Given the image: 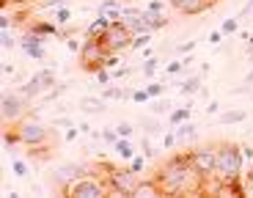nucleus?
Returning a JSON list of instances; mask_svg holds the SVG:
<instances>
[{
  "mask_svg": "<svg viewBox=\"0 0 253 198\" xmlns=\"http://www.w3.org/2000/svg\"><path fill=\"white\" fill-rule=\"evenodd\" d=\"M11 171H14V176H17V179H25V176H28L25 160H14V162H11Z\"/></svg>",
  "mask_w": 253,
  "mask_h": 198,
  "instance_id": "nucleus-30",
  "label": "nucleus"
},
{
  "mask_svg": "<svg viewBox=\"0 0 253 198\" xmlns=\"http://www.w3.org/2000/svg\"><path fill=\"white\" fill-rule=\"evenodd\" d=\"M85 173V165H80V162H66V165H61L55 171V179L63 182V187L69 185V182H75L77 176H83Z\"/></svg>",
  "mask_w": 253,
  "mask_h": 198,
  "instance_id": "nucleus-11",
  "label": "nucleus"
},
{
  "mask_svg": "<svg viewBox=\"0 0 253 198\" xmlns=\"http://www.w3.org/2000/svg\"><path fill=\"white\" fill-rule=\"evenodd\" d=\"M121 11H124V0H102L99 3V14L110 17L113 22H121Z\"/></svg>",
  "mask_w": 253,
  "mask_h": 198,
  "instance_id": "nucleus-13",
  "label": "nucleus"
},
{
  "mask_svg": "<svg viewBox=\"0 0 253 198\" xmlns=\"http://www.w3.org/2000/svg\"><path fill=\"white\" fill-rule=\"evenodd\" d=\"M44 88H47V85L42 83V77H39V75H33L31 80H28V83L22 85V88H19V94H22V96H28V99H33V96H36V94H42Z\"/></svg>",
  "mask_w": 253,
  "mask_h": 198,
  "instance_id": "nucleus-17",
  "label": "nucleus"
},
{
  "mask_svg": "<svg viewBox=\"0 0 253 198\" xmlns=\"http://www.w3.org/2000/svg\"><path fill=\"white\" fill-rule=\"evenodd\" d=\"M146 160H149L146 154H140V157H138V154H135L132 160H129V168H132L135 173H143V171H146Z\"/></svg>",
  "mask_w": 253,
  "mask_h": 198,
  "instance_id": "nucleus-29",
  "label": "nucleus"
},
{
  "mask_svg": "<svg viewBox=\"0 0 253 198\" xmlns=\"http://www.w3.org/2000/svg\"><path fill=\"white\" fill-rule=\"evenodd\" d=\"M14 129H17L19 143H22V146H28V149L44 146L47 138H50V129L39 121V119H33V116H22V119L14 124Z\"/></svg>",
  "mask_w": 253,
  "mask_h": 198,
  "instance_id": "nucleus-5",
  "label": "nucleus"
},
{
  "mask_svg": "<svg viewBox=\"0 0 253 198\" xmlns=\"http://www.w3.org/2000/svg\"><path fill=\"white\" fill-rule=\"evenodd\" d=\"M113 152L119 154V157H121V160H124V162H129V160H132V157H135V146H132V143H129V138H121V141H119V143H116V146H113Z\"/></svg>",
  "mask_w": 253,
  "mask_h": 198,
  "instance_id": "nucleus-19",
  "label": "nucleus"
},
{
  "mask_svg": "<svg viewBox=\"0 0 253 198\" xmlns=\"http://www.w3.org/2000/svg\"><path fill=\"white\" fill-rule=\"evenodd\" d=\"M187 157H190V162H193V165L204 173V179H207V176H212V173L217 171V146L193 149V152H187Z\"/></svg>",
  "mask_w": 253,
  "mask_h": 198,
  "instance_id": "nucleus-8",
  "label": "nucleus"
},
{
  "mask_svg": "<svg viewBox=\"0 0 253 198\" xmlns=\"http://www.w3.org/2000/svg\"><path fill=\"white\" fill-rule=\"evenodd\" d=\"M143 127H146V135H154V132H160V124H157V121H146Z\"/></svg>",
  "mask_w": 253,
  "mask_h": 198,
  "instance_id": "nucleus-46",
  "label": "nucleus"
},
{
  "mask_svg": "<svg viewBox=\"0 0 253 198\" xmlns=\"http://www.w3.org/2000/svg\"><path fill=\"white\" fill-rule=\"evenodd\" d=\"M66 6V0H42L39 3V11H44V8H61Z\"/></svg>",
  "mask_w": 253,
  "mask_h": 198,
  "instance_id": "nucleus-37",
  "label": "nucleus"
},
{
  "mask_svg": "<svg viewBox=\"0 0 253 198\" xmlns=\"http://www.w3.org/2000/svg\"><path fill=\"white\" fill-rule=\"evenodd\" d=\"M52 22H55L58 28H61V25H69V22H72V8H69V6L55 8V17H52Z\"/></svg>",
  "mask_w": 253,
  "mask_h": 198,
  "instance_id": "nucleus-23",
  "label": "nucleus"
},
{
  "mask_svg": "<svg viewBox=\"0 0 253 198\" xmlns=\"http://www.w3.org/2000/svg\"><path fill=\"white\" fill-rule=\"evenodd\" d=\"M242 146L237 143H220L217 146V171L215 176L223 182H242Z\"/></svg>",
  "mask_w": 253,
  "mask_h": 198,
  "instance_id": "nucleus-2",
  "label": "nucleus"
},
{
  "mask_svg": "<svg viewBox=\"0 0 253 198\" xmlns=\"http://www.w3.org/2000/svg\"><path fill=\"white\" fill-rule=\"evenodd\" d=\"M110 25H113V19L105 17V14H99L96 19H91V22H88V28H85V39H102Z\"/></svg>",
  "mask_w": 253,
  "mask_h": 198,
  "instance_id": "nucleus-12",
  "label": "nucleus"
},
{
  "mask_svg": "<svg viewBox=\"0 0 253 198\" xmlns=\"http://www.w3.org/2000/svg\"><path fill=\"white\" fill-rule=\"evenodd\" d=\"M152 33H154V31H140V33H135L129 50H143V47H149V44H152Z\"/></svg>",
  "mask_w": 253,
  "mask_h": 198,
  "instance_id": "nucleus-22",
  "label": "nucleus"
},
{
  "mask_svg": "<svg viewBox=\"0 0 253 198\" xmlns=\"http://www.w3.org/2000/svg\"><path fill=\"white\" fill-rule=\"evenodd\" d=\"M165 108H168V105H165V102H154V108H152V110H154V113L160 116V113H165Z\"/></svg>",
  "mask_w": 253,
  "mask_h": 198,
  "instance_id": "nucleus-50",
  "label": "nucleus"
},
{
  "mask_svg": "<svg viewBox=\"0 0 253 198\" xmlns=\"http://www.w3.org/2000/svg\"><path fill=\"white\" fill-rule=\"evenodd\" d=\"M129 99H132V102H138V105H143V102H149L152 96H149V91H146V88H138V91H132V96H129Z\"/></svg>",
  "mask_w": 253,
  "mask_h": 198,
  "instance_id": "nucleus-33",
  "label": "nucleus"
},
{
  "mask_svg": "<svg viewBox=\"0 0 253 198\" xmlns=\"http://www.w3.org/2000/svg\"><path fill=\"white\" fill-rule=\"evenodd\" d=\"M176 143H179L176 132H168V135H165V138H163V146H165V149H173V146H176Z\"/></svg>",
  "mask_w": 253,
  "mask_h": 198,
  "instance_id": "nucleus-40",
  "label": "nucleus"
},
{
  "mask_svg": "<svg viewBox=\"0 0 253 198\" xmlns=\"http://www.w3.org/2000/svg\"><path fill=\"white\" fill-rule=\"evenodd\" d=\"M201 80H204V75L198 72V75H193V77H187L182 85H179V91H182L184 96H190V94H198L201 91Z\"/></svg>",
  "mask_w": 253,
  "mask_h": 198,
  "instance_id": "nucleus-18",
  "label": "nucleus"
},
{
  "mask_svg": "<svg viewBox=\"0 0 253 198\" xmlns=\"http://www.w3.org/2000/svg\"><path fill=\"white\" fill-rule=\"evenodd\" d=\"M184 69V61H171V64L165 66V75H179Z\"/></svg>",
  "mask_w": 253,
  "mask_h": 198,
  "instance_id": "nucleus-39",
  "label": "nucleus"
},
{
  "mask_svg": "<svg viewBox=\"0 0 253 198\" xmlns=\"http://www.w3.org/2000/svg\"><path fill=\"white\" fill-rule=\"evenodd\" d=\"M102 96H105V99H121V96H132V91H121V88H116V85H108Z\"/></svg>",
  "mask_w": 253,
  "mask_h": 198,
  "instance_id": "nucleus-27",
  "label": "nucleus"
},
{
  "mask_svg": "<svg viewBox=\"0 0 253 198\" xmlns=\"http://www.w3.org/2000/svg\"><path fill=\"white\" fill-rule=\"evenodd\" d=\"M25 105H28V96L22 94H3V121L8 124H17L22 116H25Z\"/></svg>",
  "mask_w": 253,
  "mask_h": 198,
  "instance_id": "nucleus-9",
  "label": "nucleus"
},
{
  "mask_svg": "<svg viewBox=\"0 0 253 198\" xmlns=\"http://www.w3.org/2000/svg\"><path fill=\"white\" fill-rule=\"evenodd\" d=\"M193 50H196V41H184V44L176 47V52H182V55L184 52H193Z\"/></svg>",
  "mask_w": 253,
  "mask_h": 198,
  "instance_id": "nucleus-45",
  "label": "nucleus"
},
{
  "mask_svg": "<svg viewBox=\"0 0 253 198\" xmlns=\"http://www.w3.org/2000/svg\"><path fill=\"white\" fill-rule=\"evenodd\" d=\"M215 0H171V6L176 8L179 14H201L212 6Z\"/></svg>",
  "mask_w": 253,
  "mask_h": 198,
  "instance_id": "nucleus-10",
  "label": "nucleus"
},
{
  "mask_svg": "<svg viewBox=\"0 0 253 198\" xmlns=\"http://www.w3.org/2000/svg\"><path fill=\"white\" fill-rule=\"evenodd\" d=\"M248 47H251V50H253V33H251V39H248Z\"/></svg>",
  "mask_w": 253,
  "mask_h": 198,
  "instance_id": "nucleus-54",
  "label": "nucleus"
},
{
  "mask_svg": "<svg viewBox=\"0 0 253 198\" xmlns=\"http://www.w3.org/2000/svg\"><path fill=\"white\" fill-rule=\"evenodd\" d=\"M63 196H69V198H105V196H110V185H108V179H99L94 173H83V176H77L75 182H69V185L63 187Z\"/></svg>",
  "mask_w": 253,
  "mask_h": 198,
  "instance_id": "nucleus-3",
  "label": "nucleus"
},
{
  "mask_svg": "<svg viewBox=\"0 0 253 198\" xmlns=\"http://www.w3.org/2000/svg\"><path fill=\"white\" fill-rule=\"evenodd\" d=\"M39 77H42V83H44L47 88L55 85V72H52V69H42V72H39Z\"/></svg>",
  "mask_w": 253,
  "mask_h": 198,
  "instance_id": "nucleus-32",
  "label": "nucleus"
},
{
  "mask_svg": "<svg viewBox=\"0 0 253 198\" xmlns=\"http://www.w3.org/2000/svg\"><path fill=\"white\" fill-rule=\"evenodd\" d=\"M94 75H96V80H99V83H102V85H108V83H110V80H113V72H110V69H108V66H102V69H96V72H94Z\"/></svg>",
  "mask_w": 253,
  "mask_h": 198,
  "instance_id": "nucleus-31",
  "label": "nucleus"
},
{
  "mask_svg": "<svg viewBox=\"0 0 253 198\" xmlns=\"http://www.w3.org/2000/svg\"><path fill=\"white\" fill-rule=\"evenodd\" d=\"M215 3H217V0H215Z\"/></svg>",
  "mask_w": 253,
  "mask_h": 198,
  "instance_id": "nucleus-55",
  "label": "nucleus"
},
{
  "mask_svg": "<svg viewBox=\"0 0 253 198\" xmlns=\"http://www.w3.org/2000/svg\"><path fill=\"white\" fill-rule=\"evenodd\" d=\"M190 116H193V102H190V105H184V108L171 110V127H179V124L190 121Z\"/></svg>",
  "mask_w": 253,
  "mask_h": 198,
  "instance_id": "nucleus-20",
  "label": "nucleus"
},
{
  "mask_svg": "<svg viewBox=\"0 0 253 198\" xmlns=\"http://www.w3.org/2000/svg\"><path fill=\"white\" fill-rule=\"evenodd\" d=\"M126 75H129V69H126V66H116V69H113L116 80H119V77H126Z\"/></svg>",
  "mask_w": 253,
  "mask_h": 198,
  "instance_id": "nucleus-47",
  "label": "nucleus"
},
{
  "mask_svg": "<svg viewBox=\"0 0 253 198\" xmlns=\"http://www.w3.org/2000/svg\"><path fill=\"white\" fill-rule=\"evenodd\" d=\"M245 121V110H228V113H220V124H240Z\"/></svg>",
  "mask_w": 253,
  "mask_h": 198,
  "instance_id": "nucleus-24",
  "label": "nucleus"
},
{
  "mask_svg": "<svg viewBox=\"0 0 253 198\" xmlns=\"http://www.w3.org/2000/svg\"><path fill=\"white\" fill-rule=\"evenodd\" d=\"M176 138L179 143H190V141H196V124L193 121H184L176 127Z\"/></svg>",
  "mask_w": 253,
  "mask_h": 198,
  "instance_id": "nucleus-21",
  "label": "nucleus"
},
{
  "mask_svg": "<svg viewBox=\"0 0 253 198\" xmlns=\"http://www.w3.org/2000/svg\"><path fill=\"white\" fill-rule=\"evenodd\" d=\"M102 44L108 47V52H124L132 44V31H129L124 22H113V25L105 31V36H102Z\"/></svg>",
  "mask_w": 253,
  "mask_h": 198,
  "instance_id": "nucleus-7",
  "label": "nucleus"
},
{
  "mask_svg": "<svg viewBox=\"0 0 253 198\" xmlns=\"http://www.w3.org/2000/svg\"><path fill=\"white\" fill-rule=\"evenodd\" d=\"M3 75L11 77V75H14V66H11V64H3Z\"/></svg>",
  "mask_w": 253,
  "mask_h": 198,
  "instance_id": "nucleus-52",
  "label": "nucleus"
},
{
  "mask_svg": "<svg viewBox=\"0 0 253 198\" xmlns=\"http://www.w3.org/2000/svg\"><path fill=\"white\" fill-rule=\"evenodd\" d=\"M19 39H22V36H17V33H14V28H3V47H6V50H11Z\"/></svg>",
  "mask_w": 253,
  "mask_h": 198,
  "instance_id": "nucleus-26",
  "label": "nucleus"
},
{
  "mask_svg": "<svg viewBox=\"0 0 253 198\" xmlns=\"http://www.w3.org/2000/svg\"><path fill=\"white\" fill-rule=\"evenodd\" d=\"M157 64H160L157 58H146L143 66H140V72H143L146 77H154V75H157Z\"/></svg>",
  "mask_w": 253,
  "mask_h": 198,
  "instance_id": "nucleus-28",
  "label": "nucleus"
},
{
  "mask_svg": "<svg viewBox=\"0 0 253 198\" xmlns=\"http://www.w3.org/2000/svg\"><path fill=\"white\" fill-rule=\"evenodd\" d=\"M102 141L110 143V146H116V143H119L121 138H119V132H116V129H105V132H102Z\"/></svg>",
  "mask_w": 253,
  "mask_h": 198,
  "instance_id": "nucleus-35",
  "label": "nucleus"
},
{
  "mask_svg": "<svg viewBox=\"0 0 253 198\" xmlns=\"http://www.w3.org/2000/svg\"><path fill=\"white\" fill-rule=\"evenodd\" d=\"M108 47L102 44V39H85L83 41V50L77 52V58H80V66L85 72H96L105 66V58H108Z\"/></svg>",
  "mask_w": 253,
  "mask_h": 198,
  "instance_id": "nucleus-6",
  "label": "nucleus"
},
{
  "mask_svg": "<svg viewBox=\"0 0 253 198\" xmlns=\"http://www.w3.org/2000/svg\"><path fill=\"white\" fill-rule=\"evenodd\" d=\"M154 196H163V190H160V185L154 182V176H152L149 182L140 179V185H138V190H135L132 198H154Z\"/></svg>",
  "mask_w": 253,
  "mask_h": 198,
  "instance_id": "nucleus-15",
  "label": "nucleus"
},
{
  "mask_svg": "<svg viewBox=\"0 0 253 198\" xmlns=\"http://www.w3.org/2000/svg\"><path fill=\"white\" fill-rule=\"evenodd\" d=\"M108 185H110V196L116 198H124V196H135V190H138L140 185V173H135L132 168H129V162L121 168H113L108 165Z\"/></svg>",
  "mask_w": 253,
  "mask_h": 198,
  "instance_id": "nucleus-4",
  "label": "nucleus"
},
{
  "mask_svg": "<svg viewBox=\"0 0 253 198\" xmlns=\"http://www.w3.org/2000/svg\"><path fill=\"white\" fill-rule=\"evenodd\" d=\"M207 113H209V116L220 113V105H217V102H209V105H207Z\"/></svg>",
  "mask_w": 253,
  "mask_h": 198,
  "instance_id": "nucleus-49",
  "label": "nucleus"
},
{
  "mask_svg": "<svg viewBox=\"0 0 253 198\" xmlns=\"http://www.w3.org/2000/svg\"><path fill=\"white\" fill-rule=\"evenodd\" d=\"M105 96H83L80 99V108H83V113H102L105 110Z\"/></svg>",
  "mask_w": 253,
  "mask_h": 198,
  "instance_id": "nucleus-16",
  "label": "nucleus"
},
{
  "mask_svg": "<svg viewBox=\"0 0 253 198\" xmlns=\"http://www.w3.org/2000/svg\"><path fill=\"white\" fill-rule=\"evenodd\" d=\"M223 36H226L223 31H212V33H209V44H212V47H217V44L223 41Z\"/></svg>",
  "mask_w": 253,
  "mask_h": 198,
  "instance_id": "nucleus-41",
  "label": "nucleus"
},
{
  "mask_svg": "<svg viewBox=\"0 0 253 198\" xmlns=\"http://www.w3.org/2000/svg\"><path fill=\"white\" fill-rule=\"evenodd\" d=\"M80 132H83L80 127H69V129H66V132H63V141H66V143L77 141V138H80Z\"/></svg>",
  "mask_w": 253,
  "mask_h": 198,
  "instance_id": "nucleus-38",
  "label": "nucleus"
},
{
  "mask_svg": "<svg viewBox=\"0 0 253 198\" xmlns=\"http://www.w3.org/2000/svg\"><path fill=\"white\" fill-rule=\"evenodd\" d=\"M220 31L226 33V36H231V33H237V31H240V17H228V19H223Z\"/></svg>",
  "mask_w": 253,
  "mask_h": 198,
  "instance_id": "nucleus-25",
  "label": "nucleus"
},
{
  "mask_svg": "<svg viewBox=\"0 0 253 198\" xmlns=\"http://www.w3.org/2000/svg\"><path fill=\"white\" fill-rule=\"evenodd\" d=\"M146 91H149V96H152V99H157V96H163L165 85L163 83H149V85H146Z\"/></svg>",
  "mask_w": 253,
  "mask_h": 198,
  "instance_id": "nucleus-36",
  "label": "nucleus"
},
{
  "mask_svg": "<svg viewBox=\"0 0 253 198\" xmlns=\"http://www.w3.org/2000/svg\"><path fill=\"white\" fill-rule=\"evenodd\" d=\"M154 182L163 196H204V173L190 162L187 152L171 157L154 173Z\"/></svg>",
  "mask_w": 253,
  "mask_h": 198,
  "instance_id": "nucleus-1",
  "label": "nucleus"
},
{
  "mask_svg": "<svg viewBox=\"0 0 253 198\" xmlns=\"http://www.w3.org/2000/svg\"><path fill=\"white\" fill-rule=\"evenodd\" d=\"M66 47H69L72 52H80V50H83V44H80V41H77L75 36H66Z\"/></svg>",
  "mask_w": 253,
  "mask_h": 198,
  "instance_id": "nucleus-42",
  "label": "nucleus"
},
{
  "mask_svg": "<svg viewBox=\"0 0 253 198\" xmlns=\"http://www.w3.org/2000/svg\"><path fill=\"white\" fill-rule=\"evenodd\" d=\"M165 25H168V17H165V14L149 11V8L143 11V28L146 31H160V28H165Z\"/></svg>",
  "mask_w": 253,
  "mask_h": 198,
  "instance_id": "nucleus-14",
  "label": "nucleus"
},
{
  "mask_svg": "<svg viewBox=\"0 0 253 198\" xmlns=\"http://www.w3.org/2000/svg\"><path fill=\"white\" fill-rule=\"evenodd\" d=\"M149 11H157V14H165V6H163V0H149Z\"/></svg>",
  "mask_w": 253,
  "mask_h": 198,
  "instance_id": "nucleus-43",
  "label": "nucleus"
},
{
  "mask_svg": "<svg viewBox=\"0 0 253 198\" xmlns=\"http://www.w3.org/2000/svg\"><path fill=\"white\" fill-rule=\"evenodd\" d=\"M245 85H253V69L248 72V77H245Z\"/></svg>",
  "mask_w": 253,
  "mask_h": 198,
  "instance_id": "nucleus-53",
  "label": "nucleus"
},
{
  "mask_svg": "<svg viewBox=\"0 0 253 198\" xmlns=\"http://www.w3.org/2000/svg\"><path fill=\"white\" fill-rule=\"evenodd\" d=\"M242 185H245V190H253V168L248 173H242Z\"/></svg>",
  "mask_w": 253,
  "mask_h": 198,
  "instance_id": "nucleus-44",
  "label": "nucleus"
},
{
  "mask_svg": "<svg viewBox=\"0 0 253 198\" xmlns=\"http://www.w3.org/2000/svg\"><path fill=\"white\" fill-rule=\"evenodd\" d=\"M55 124H58V127H63V129H69V127H75V124H72L69 119H66V116H63V119H55Z\"/></svg>",
  "mask_w": 253,
  "mask_h": 198,
  "instance_id": "nucleus-48",
  "label": "nucleus"
},
{
  "mask_svg": "<svg viewBox=\"0 0 253 198\" xmlns=\"http://www.w3.org/2000/svg\"><path fill=\"white\" fill-rule=\"evenodd\" d=\"M242 154H245V160H253V149L251 146H242Z\"/></svg>",
  "mask_w": 253,
  "mask_h": 198,
  "instance_id": "nucleus-51",
  "label": "nucleus"
},
{
  "mask_svg": "<svg viewBox=\"0 0 253 198\" xmlns=\"http://www.w3.org/2000/svg\"><path fill=\"white\" fill-rule=\"evenodd\" d=\"M132 124H129V121H121L119 124V127H116V132H119V138H132Z\"/></svg>",
  "mask_w": 253,
  "mask_h": 198,
  "instance_id": "nucleus-34",
  "label": "nucleus"
}]
</instances>
